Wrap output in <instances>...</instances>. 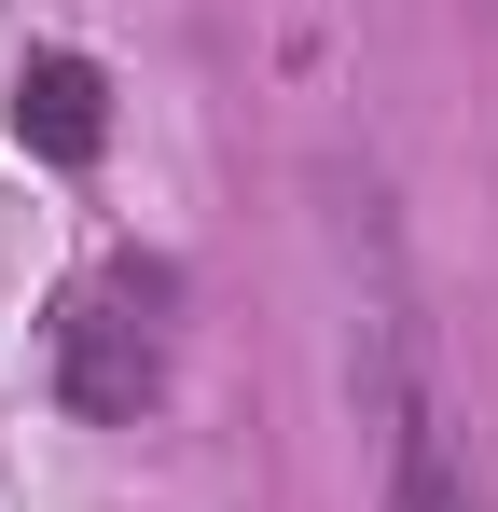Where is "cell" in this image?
I'll use <instances>...</instances> for the list:
<instances>
[{"mask_svg": "<svg viewBox=\"0 0 498 512\" xmlns=\"http://www.w3.org/2000/svg\"><path fill=\"white\" fill-rule=\"evenodd\" d=\"M14 139H28L42 167H97V139H111L97 56H28V70H14Z\"/></svg>", "mask_w": 498, "mask_h": 512, "instance_id": "obj_2", "label": "cell"}, {"mask_svg": "<svg viewBox=\"0 0 498 512\" xmlns=\"http://www.w3.org/2000/svg\"><path fill=\"white\" fill-rule=\"evenodd\" d=\"M166 305H180V277L153 250H111L97 291L56 305V388H70V416H139L166 388Z\"/></svg>", "mask_w": 498, "mask_h": 512, "instance_id": "obj_1", "label": "cell"}, {"mask_svg": "<svg viewBox=\"0 0 498 512\" xmlns=\"http://www.w3.org/2000/svg\"><path fill=\"white\" fill-rule=\"evenodd\" d=\"M388 512H471V485H457V457H443V429L402 416V499Z\"/></svg>", "mask_w": 498, "mask_h": 512, "instance_id": "obj_3", "label": "cell"}]
</instances>
